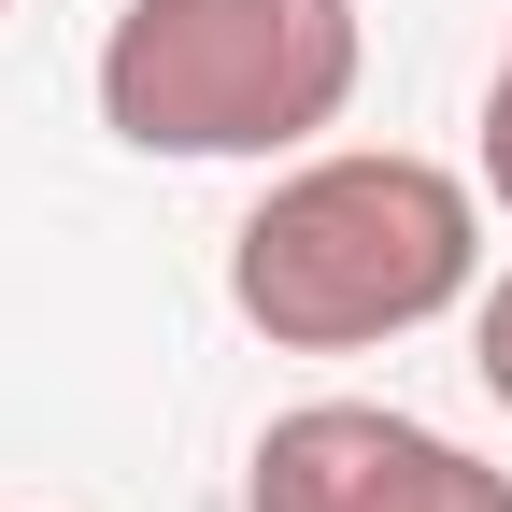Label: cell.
<instances>
[{
	"mask_svg": "<svg viewBox=\"0 0 512 512\" xmlns=\"http://www.w3.org/2000/svg\"><path fill=\"white\" fill-rule=\"evenodd\" d=\"M484 271V200L470 171L356 143V157H299L228 242V313L271 356H370L413 342L427 313H456Z\"/></svg>",
	"mask_w": 512,
	"mask_h": 512,
	"instance_id": "obj_1",
	"label": "cell"
},
{
	"mask_svg": "<svg viewBox=\"0 0 512 512\" xmlns=\"http://www.w3.org/2000/svg\"><path fill=\"white\" fill-rule=\"evenodd\" d=\"M484 200L512 214V29H498V72H484Z\"/></svg>",
	"mask_w": 512,
	"mask_h": 512,
	"instance_id": "obj_4",
	"label": "cell"
},
{
	"mask_svg": "<svg viewBox=\"0 0 512 512\" xmlns=\"http://www.w3.org/2000/svg\"><path fill=\"white\" fill-rule=\"evenodd\" d=\"M356 0H128L100 29V128L128 157H299L356 100Z\"/></svg>",
	"mask_w": 512,
	"mask_h": 512,
	"instance_id": "obj_2",
	"label": "cell"
},
{
	"mask_svg": "<svg viewBox=\"0 0 512 512\" xmlns=\"http://www.w3.org/2000/svg\"><path fill=\"white\" fill-rule=\"evenodd\" d=\"M242 512H512V470L384 399H299L242 470Z\"/></svg>",
	"mask_w": 512,
	"mask_h": 512,
	"instance_id": "obj_3",
	"label": "cell"
},
{
	"mask_svg": "<svg viewBox=\"0 0 512 512\" xmlns=\"http://www.w3.org/2000/svg\"><path fill=\"white\" fill-rule=\"evenodd\" d=\"M470 370L498 384V413H512V271H498V285L470 299Z\"/></svg>",
	"mask_w": 512,
	"mask_h": 512,
	"instance_id": "obj_5",
	"label": "cell"
},
{
	"mask_svg": "<svg viewBox=\"0 0 512 512\" xmlns=\"http://www.w3.org/2000/svg\"><path fill=\"white\" fill-rule=\"evenodd\" d=\"M0 15H15V0H0Z\"/></svg>",
	"mask_w": 512,
	"mask_h": 512,
	"instance_id": "obj_6",
	"label": "cell"
}]
</instances>
